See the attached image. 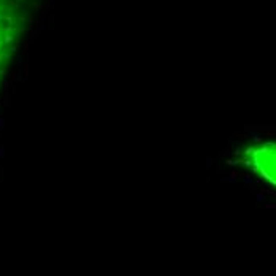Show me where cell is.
Instances as JSON below:
<instances>
[{
  "label": "cell",
  "mask_w": 276,
  "mask_h": 276,
  "mask_svg": "<svg viewBox=\"0 0 276 276\" xmlns=\"http://www.w3.org/2000/svg\"><path fill=\"white\" fill-rule=\"evenodd\" d=\"M246 165L257 175L276 186V143H263L251 146L243 152Z\"/></svg>",
  "instance_id": "obj_1"
}]
</instances>
